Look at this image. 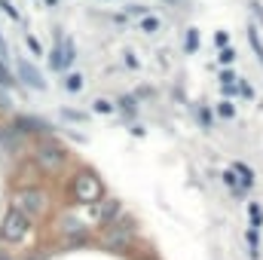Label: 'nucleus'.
Segmentation results:
<instances>
[{"label":"nucleus","instance_id":"obj_20","mask_svg":"<svg viewBox=\"0 0 263 260\" xmlns=\"http://www.w3.org/2000/svg\"><path fill=\"white\" fill-rule=\"evenodd\" d=\"M0 6H3V9H6V12H9V15H12V18H15V22H18V9H15V6H9V3H6V0H0Z\"/></svg>","mask_w":263,"mask_h":260},{"label":"nucleus","instance_id":"obj_23","mask_svg":"<svg viewBox=\"0 0 263 260\" xmlns=\"http://www.w3.org/2000/svg\"><path fill=\"white\" fill-rule=\"evenodd\" d=\"M28 46H31V52H37V55H40V43H37L34 37H28Z\"/></svg>","mask_w":263,"mask_h":260},{"label":"nucleus","instance_id":"obj_11","mask_svg":"<svg viewBox=\"0 0 263 260\" xmlns=\"http://www.w3.org/2000/svg\"><path fill=\"white\" fill-rule=\"evenodd\" d=\"M248 40H251V49H254L257 62L263 65V43H260V37H257V28H248Z\"/></svg>","mask_w":263,"mask_h":260},{"label":"nucleus","instance_id":"obj_10","mask_svg":"<svg viewBox=\"0 0 263 260\" xmlns=\"http://www.w3.org/2000/svg\"><path fill=\"white\" fill-rule=\"evenodd\" d=\"M15 126L25 132H46L49 126H43V120H28V117H22V120H15Z\"/></svg>","mask_w":263,"mask_h":260},{"label":"nucleus","instance_id":"obj_26","mask_svg":"<svg viewBox=\"0 0 263 260\" xmlns=\"http://www.w3.org/2000/svg\"><path fill=\"white\" fill-rule=\"evenodd\" d=\"M0 260H15V257H9V254H0Z\"/></svg>","mask_w":263,"mask_h":260},{"label":"nucleus","instance_id":"obj_6","mask_svg":"<svg viewBox=\"0 0 263 260\" xmlns=\"http://www.w3.org/2000/svg\"><path fill=\"white\" fill-rule=\"evenodd\" d=\"M117 214H120V202H117V199H107V202L101 205V214H98V220L107 227V224H114V220H117Z\"/></svg>","mask_w":263,"mask_h":260},{"label":"nucleus","instance_id":"obj_5","mask_svg":"<svg viewBox=\"0 0 263 260\" xmlns=\"http://www.w3.org/2000/svg\"><path fill=\"white\" fill-rule=\"evenodd\" d=\"M132 242H135V217L123 214V217H117L114 224H107V227H104V245L126 251Z\"/></svg>","mask_w":263,"mask_h":260},{"label":"nucleus","instance_id":"obj_14","mask_svg":"<svg viewBox=\"0 0 263 260\" xmlns=\"http://www.w3.org/2000/svg\"><path fill=\"white\" fill-rule=\"evenodd\" d=\"M196 49H199V31L190 28V31H187V52H196Z\"/></svg>","mask_w":263,"mask_h":260},{"label":"nucleus","instance_id":"obj_1","mask_svg":"<svg viewBox=\"0 0 263 260\" xmlns=\"http://www.w3.org/2000/svg\"><path fill=\"white\" fill-rule=\"evenodd\" d=\"M70 196H73L80 205H95V202L104 199V184H101V178H98L92 169H80V172L73 175Z\"/></svg>","mask_w":263,"mask_h":260},{"label":"nucleus","instance_id":"obj_15","mask_svg":"<svg viewBox=\"0 0 263 260\" xmlns=\"http://www.w3.org/2000/svg\"><path fill=\"white\" fill-rule=\"evenodd\" d=\"M12 83H15V77H12V73H9V70H6V65H3V62H0V86H3V89H9V86H12Z\"/></svg>","mask_w":263,"mask_h":260},{"label":"nucleus","instance_id":"obj_25","mask_svg":"<svg viewBox=\"0 0 263 260\" xmlns=\"http://www.w3.org/2000/svg\"><path fill=\"white\" fill-rule=\"evenodd\" d=\"M95 110H101V114H107V110H114V107H110L107 101H98V104H95Z\"/></svg>","mask_w":263,"mask_h":260},{"label":"nucleus","instance_id":"obj_7","mask_svg":"<svg viewBox=\"0 0 263 260\" xmlns=\"http://www.w3.org/2000/svg\"><path fill=\"white\" fill-rule=\"evenodd\" d=\"M18 70H22V80H25L28 86H34V89H43V86H46V83L37 77V70L28 65V62H18Z\"/></svg>","mask_w":263,"mask_h":260},{"label":"nucleus","instance_id":"obj_4","mask_svg":"<svg viewBox=\"0 0 263 260\" xmlns=\"http://www.w3.org/2000/svg\"><path fill=\"white\" fill-rule=\"evenodd\" d=\"M12 208L25 211L28 217H43L49 211V199H46L43 190H37V187H25V190L12 193Z\"/></svg>","mask_w":263,"mask_h":260},{"label":"nucleus","instance_id":"obj_3","mask_svg":"<svg viewBox=\"0 0 263 260\" xmlns=\"http://www.w3.org/2000/svg\"><path fill=\"white\" fill-rule=\"evenodd\" d=\"M28 230H31V217H28L25 211H18V208H9V211L3 214V220H0V239H3L6 245L22 242V239L28 236Z\"/></svg>","mask_w":263,"mask_h":260},{"label":"nucleus","instance_id":"obj_19","mask_svg":"<svg viewBox=\"0 0 263 260\" xmlns=\"http://www.w3.org/2000/svg\"><path fill=\"white\" fill-rule=\"evenodd\" d=\"M233 59H236V49H230V46H227V49L220 52V62H223V65H230Z\"/></svg>","mask_w":263,"mask_h":260},{"label":"nucleus","instance_id":"obj_12","mask_svg":"<svg viewBox=\"0 0 263 260\" xmlns=\"http://www.w3.org/2000/svg\"><path fill=\"white\" fill-rule=\"evenodd\" d=\"M138 25H141V31H147V34H153V31H159V28H162V22H159L156 15H144Z\"/></svg>","mask_w":263,"mask_h":260},{"label":"nucleus","instance_id":"obj_21","mask_svg":"<svg viewBox=\"0 0 263 260\" xmlns=\"http://www.w3.org/2000/svg\"><path fill=\"white\" fill-rule=\"evenodd\" d=\"M220 80H223V83H233V80H236V70H230V67L220 70Z\"/></svg>","mask_w":263,"mask_h":260},{"label":"nucleus","instance_id":"obj_9","mask_svg":"<svg viewBox=\"0 0 263 260\" xmlns=\"http://www.w3.org/2000/svg\"><path fill=\"white\" fill-rule=\"evenodd\" d=\"M233 172H236V175L242 178V187L248 190V187H251V181H254V172H251V169H248L245 162H236V165H233Z\"/></svg>","mask_w":263,"mask_h":260},{"label":"nucleus","instance_id":"obj_18","mask_svg":"<svg viewBox=\"0 0 263 260\" xmlns=\"http://www.w3.org/2000/svg\"><path fill=\"white\" fill-rule=\"evenodd\" d=\"M217 114H220L223 120H233V117H236V110H233V104H220V107H217Z\"/></svg>","mask_w":263,"mask_h":260},{"label":"nucleus","instance_id":"obj_8","mask_svg":"<svg viewBox=\"0 0 263 260\" xmlns=\"http://www.w3.org/2000/svg\"><path fill=\"white\" fill-rule=\"evenodd\" d=\"M62 230L70 233V236H83L86 233V224H80V217H65L62 220Z\"/></svg>","mask_w":263,"mask_h":260},{"label":"nucleus","instance_id":"obj_27","mask_svg":"<svg viewBox=\"0 0 263 260\" xmlns=\"http://www.w3.org/2000/svg\"><path fill=\"white\" fill-rule=\"evenodd\" d=\"M168 3H181V0H168Z\"/></svg>","mask_w":263,"mask_h":260},{"label":"nucleus","instance_id":"obj_17","mask_svg":"<svg viewBox=\"0 0 263 260\" xmlns=\"http://www.w3.org/2000/svg\"><path fill=\"white\" fill-rule=\"evenodd\" d=\"M245 239H248V245H251V254L257 257V245H260V239H257V233H254V230H248V236H245Z\"/></svg>","mask_w":263,"mask_h":260},{"label":"nucleus","instance_id":"obj_13","mask_svg":"<svg viewBox=\"0 0 263 260\" xmlns=\"http://www.w3.org/2000/svg\"><path fill=\"white\" fill-rule=\"evenodd\" d=\"M248 217H251V227H260V224H263V208L257 205V202H251V205H248Z\"/></svg>","mask_w":263,"mask_h":260},{"label":"nucleus","instance_id":"obj_22","mask_svg":"<svg viewBox=\"0 0 263 260\" xmlns=\"http://www.w3.org/2000/svg\"><path fill=\"white\" fill-rule=\"evenodd\" d=\"M199 120H202V126H211V114L208 110H199Z\"/></svg>","mask_w":263,"mask_h":260},{"label":"nucleus","instance_id":"obj_16","mask_svg":"<svg viewBox=\"0 0 263 260\" xmlns=\"http://www.w3.org/2000/svg\"><path fill=\"white\" fill-rule=\"evenodd\" d=\"M80 86H83V77H80V73H70V77H67V89H70V92H77Z\"/></svg>","mask_w":263,"mask_h":260},{"label":"nucleus","instance_id":"obj_24","mask_svg":"<svg viewBox=\"0 0 263 260\" xmlns=\"http://www.w3.org/2000/svg\"><path fill=\"white\" fill-rule=\"evenodd\" d=\"M239 92H242L245 98H251V86H248V83H239Z\"/></svg>","mask_w":263,"mask_h":260},{"label":"nucleus","instance_id":"obj_2","mask_svg":"<svg viewBox=\"0 0 263 260\" xmlns=\"http://www.w3.org/2000/svg\"><path fill=\"white\" fill-rule=\"evenodd\" d=\"M34 162L40 165V172L59 175V172H65V165H67V150L62 144H55V141H40L34 147Z\"/></svg>","mask_w":263,"mask_h":260}]
</instances>
